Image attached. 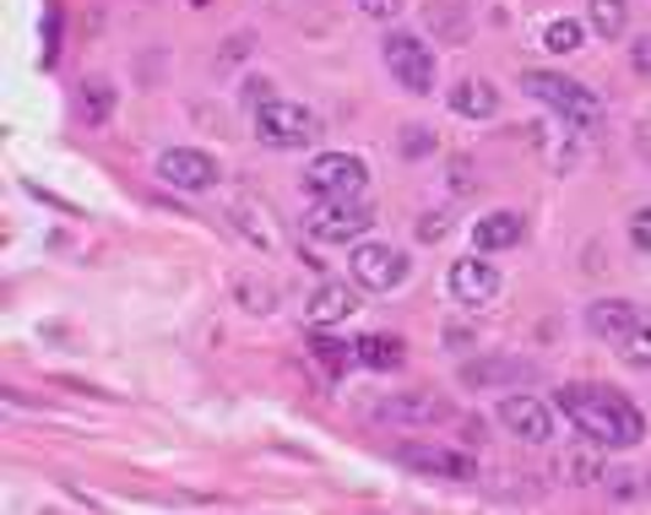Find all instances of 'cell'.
I'll list each match as a JSON object with an SVG mask.
<instances>
[{"label":"cell","instance_id":"1","mask_svg":"<svg viewBox=\"0 0 651 515\" xmlns=\"http://www.w3.org/2000/svg\"><path fill=\"white\" fill-rule=\"evenodd\" d=\"M554 407L581 429L586 440H597V446L630 451V446L647 440V418H641V407H636L625 390H613V386H565L559 396H554Z\"/></svg>","mask_w":651,"mask_h":515},{"label":"cell","instance_id":"2","mask_svg":"<svg viewBox=\"0 0 651 515\" xmlns=\"http://www.w3.org/2000/svg\"><path fill=\"white\" fill-rule=\"evenodd\" d=\"M521 93H532L537 104H548L559 120H570V126H591L597 115H602V98L586 87V82H570V76H559V71H521Z\"/></svg>","mask_w":651,"mask_h":515},{"label":"cell","instance_id":"3","mask_svg":"<svg viewBox=\"0 0 651 515\" xmlns=\"http://www.w3.org/2000/svg\"><path fill=\"white\" fill-rule=\"evenodd\" d=\"M370 228H375V212H370V201H359V195H348V201H316V206L305 212V234L321 239V245L364 239Z\"/></svg>","mask_w":651,"mask_h":515},{"label":"cell","instance_id":"4","mask_svg":"<svg viewBox=\"0 0 651 515\" xmlns=\"http://www.w3.org/2000/svg\"><path fill=\"white\" fill-rule=\"evenodd\" d=\"M364 185H370V169L353 152H321V158L305 163V191L316 195V201H348V195H359Z\"/></svg>","mask_w":651,"mask_h":515},{"label":"cell","instance_id":"5","mask_svg":"<svg viewBox=\"0 0 651 515\" xmlns=\"http://www.w3.org/2000/svg\"><path fill=\"white\" fill-rule=\"evenodd\" d=\"M316 130H321V120H316L305 104H294V98H260L256 136L266 147H310Z\"/></svg>","mask_w":651,"mask_h":515},{"label":"cell","instance_id":"6","mask_svg":"<svg viewBox=\"0 0 651 515\" xmlns=\"http://www.w3.org/2000/svg\"><path fill=\"white\" fill-rule=\"evenodd\" d=\"M396 461L413 466V472H424V478H446V483H472L478 478V461L472 455L451 451V446H429V440H402Z\"/></svg>","mask_w":651,"mask_h":515},{"label":"cell","instance_id":"7","mask_svg":"<svg viewBox=\"0 0 651 515\" xmlns=\"http://www.w3.org/2000/svg\"><path fill=\"white\" fill-rule=\"evenodd\" d=\"M381 55H386V71L407 93H429V87H435V50H424V39L391 33L386 44H381Z\"/></svg>","mask_w":651,"mask_h":515},{"label":"cell","instance_id":"8","mask_svg":"<svg viewBox=\"0 0 651 515\" xmlns=\"http://www.w3.org/2000/svg\"><path fill=\"white\" fill-rule=\"evenodd\" d=\"M348 271H353L359 288H370V293H391V288L407 282V256L391 250V245H353Z\"/></svg>","mask_w":651,"mask_h":515},{"label":"cell","instance_id":"9","mask_svg":"<svg viewBox=\"0 0 651 515\" xmlns=\"http://www.w3.org/2000/svg\"><path fill=\"white\" fill-rule=\"evenodd\" d=\"M500 423H505L516 440H526V446H548V440H554V412H548L543 396H521V390L500 396Z\"/></svg>","mask_w":651,"mask_h":515},{"label":"cell","instance_id":"10","mask_svg":"<svg viewBox=\"0 0 651 515\" xmlns=\"http://www.w3.org/2000/svg\"><path fill=\"white\" fill-rule=\"evenodd\" d=\"M456 380L467 390H521L537 380V364H526V358H472V364H461Z\"/></svg>","mask_w":651,"mask_h":515},{"label":"cell","instance_id":"11","mask_svg":"<svg viewBox=\"0 0 651 515\" xmlns=\"http://www.w3.org/2000/svg\"><path fill=\"white\" fill-rule=\"evenodd\" d=\"M158 180L163 185H174V191H212L217 185V163L206 158V152H195V147H169L163 158H158Z\"/></svg>","mask_w":651,"mask_h":515},{"label":"cell","instance_id":"12","mask_svg":"<svg viewBox=\"0 0 651 515\" xmlns=\"http://www.w3.org/2000/svg\"><path fill=\"white\" fill-rule=\"evenodd\" d=\"M494 293H500V266H489L483 250H472V256H461L451 266V299L456 304L478 310V304H489Z\"/></svg>","mask_w":651,"mask_h":515},{"label":"cell","instance_id":"13","mask_svg":"<svg viewBox=\"0 0 651 515\" xmlns=\"http://www.w3.org/2000/svg\"><path fill=\"white\" fill-rule=\"evenodd\" d=\"M375 418L381 423H440V418H451V401L429 396V390H402V396L375 401Z\"/></svg>","mask_w":651,"mask_h":515},{"label":"cell","instance_id":"14","mask_svg":"<svg viewBox=\"0 0 651 515\" xmlns=\"http://www.w3.org/2000/svg\"><path fill=\"white\" fill-rule=\"evenodd\" d=\"M636 315H641V310H636L630 299H597V304L586 310V331H591L597 342H613V347H619L625 331L636 325Z\"/></svg>","mask_w":651,"mask_h":515},{"label":"cell","instance_id":"15","mask_svg":"<svg viewBox=\"0 0 651 515\" xmlns=\"http://www.w3.org/2000/svg\"><path fill=\"white\" fill-rule=\"evenodd\" d=\"M446 104H451V115H461V120H494L500 115V93L489 82H478V76H461L451 93H446Z\"/></svg>","mask_w":651,"mask_h":515},{"label":"cell","instance_id":"16","mask_svg":"<svg viewBox=\"0 0 651 515\" xmlns=\"http://www.w3.org/2000/svg\"><path fill=\"white\" fill-rule=\"evenodd\" d=\"M521 234H526V223H521L516 212H489V217H478L472 223V250H511L521 245Z\"/></svg>","mask_w":651,"mask_h":515},{"label":"cell","instance_id":"17","mask_svg":"<svg viewBox=\"0 0 651 515\" xmlns=\"http://www.w3.org/2000/svg\"><path fill=\"white\" fill-rule=\"evenodd\" d=\"M305 315L316 325H337V321H348V315H359V288H348V282H321Z\"/></svg>","mask_w":651,"mask_h":515},{"label":"cell","instance_id":"18","mask_svg":"<svg viewBox=\"0 0 651 515\" xmlns=\"http://www.w3.org/2000/svg\"><path fill=\"white\" fill-rule=\"evenodd\" d=\"M76 115H82L87 126H109V115H115V87H109L104 76H87V82L76 87Z\"/></svg>","mask_w":651,"mask_h":515},{"label":"cell","instance_id":"19","mask_svg":"<svg viewBox=\"0 0 651 515\" xmlns=\"http://www.w3.org/2000/svg\"><path fill=\"white\" fill-rule=\"evenodd\" d=\"M586 17L602 39H619L630 28V0H586Z\"/></svg>","mask_w":651,"mask_h":515},{"label":"cell","instance_id":"20","mask_svg":"<svg viewBox=\"0 0 651 515\" xmlns=\"http://www.w3.org/2000/svg\"><path fill=\"white\" fill-rule=\"evenodd\" d=\"M353 353H359V364H370V369H396V364H402V342H396V336H381V331H375V336H359Z\"/></svg>","mask_w":651,"mask_h":515},{"label":"cell","instance_id":"21","mask_svg":"<svg viewBox=\"0 0 651 515\" xmlns=\"http://www.w3.org/2000/svg\"><path fill=\"white\" fill-rule=\"evenodd\" d=\"M619 358H625L630 369H651V315H647V310H641V315H636V325L625 331Z\"/></svg>","mask_w":651,"mask_h":515},{"label":"cell","instance_id":"22","mask_svg":"<svg viewBox=\"0 0 651 515\" xmlns=\"http://www.w3.org/2000/svg\"><path fill=\"white\" fill-rule=\"evenodd\" d=\"M543 50H554V55H570V50H581V22H570V17L548 22V28H543Z\"/></svg>","mask_w":651,"mask_h":515},{"label":"cell","instance_id":"23","mask_svg":"<svg viewBox=\"0 0 651 515\" xmlns=\"http://www.w3.org/2000/svg\"><path fill=\"white\" fill-rule=\"evenodd\" d=\"M310 353L321 358L326 369H348V364L359 358V353H353L348 342H337V336H310Z\"/></svg>","mask_w":651,"mask_h":515},{"label":"cell","instance_id":"24","mask_svg":"<svg viewBox=\"0 0 651 515\" xmlns=\"http://www.w3.org/2000/svg\"><path fill=\"white\" fill-rule=\"evenodd\" d=\"M239 299H245V310H250V315H266V310H271V304H277V288H271V282H266V277H239Z\"/></svg>","mask_w":651,"mask_h":515},{"label":"cell","instance_id":"25","mask_svg":"<svg viewBox=\"0 0 651 515\" xmlns=\"http://www.w3.org/2000/svg\"><path fill=\"white\" fill-rule=\"evenodd\" d=\"M429 28H446V39H467V22H456L446 0H429Z\"/></svg>","mask_w":651,"mask_h":515},{"label":"cell","instance_id":"26","mask_svg":"<svg viewBox=\"0 0 651 515\" xmlns=\"http://www.w3.org/2000/svg\"><path fill=\"white\" fill-rule=\"evenodd\" d=\"M630 245H636V250H647V256H651V201H647V206H636V212H630Z\"/></svg>","mask_w":651,"mask_h":515},{"label":"cell","instance_id":"27","mask_svg":"<svg viewBox=\"0 0 651 515\" xmlns=\"http://www.w3.org/2000/svg\"><path fill=\"white\" fill-rule=\"evenodd\" d=\"M55 55H61V6L44 11V65H55Z\"/></svg>","mask_w":651,"mask_h":515},{"label":"cell","instance_id":"28","mask_svg":"<svg viewBox=\"0 0 651 515\" xmlns=\"http://www.w3.org/2000/svg\"><path fill=\"white\" fill-rule=\"evenodd\" d=\"M234 217H239L245 239H256L260 250H271V234H266V228H256V212H250V201H234Z\"/></svg>","mask_w":651,"mask_h":515},{"label":"cell","instance_id":"29","mask_svg":"<svg viewBox=\"0 0 651 515\" xmlns=\"http://www.w3.org/2000/svg\"><path fill=\"white\" fill-rule=\"evenodd\" d=\"M402 152H407V158H424V152H435V136L424 126H407L402 130Z\"/></svg>","mask_w":651,"mask_h":515},{"label":"cell","instance_id":"30","mask_svg":"<svg viewBox=\"0 0 651 515\" xmlns=\"http://www.w3.org/2000/svg\"><path fill=\"white\" fill-rule=\"evenodd\" d=\"M630 71H636V76H651V33H641V39L630 44Z\"/></svg>","mask_w":651,"mask_h":515},{"label":"cell","instance_id":"31","mask_svg":"<svg viewBox=\"0 0 651 515\" xmlns=\"http://www.w3.org/2000/svg\"><path fill=\"white\" fill-rule=\"evenodd\" d=\"M418 239H424V245L446 239V217H440V212H424V217H418Z\"/></svg>","mask_w":651,"mask_h":515},{"label":"cell","instance_id":"32","mask_svg":"<svg viewBox=\"0 0 651 515\" xmlns=\"http://www.w3.org/2000/svg\"><path fill=\"white\" fill-rule=\"evenodd\" d=\"M602 483L613 489V500H636V478H630V472H608Z\"/></svg>","mask_w":651,"mask_h":515},{"label":"cell","instance_id":"33","mask_svg":"<svg viewBox=\"0 0 651 515\" xmlns=\"http://www.w3.org/2000/svg\"><path fill=\"white\" fill-rule=\"evenodd\" d=\"M359 11H370V17H396L402 11V0H353Z\"/></svg>","mask_w":651,"mask_h":515},{"label":"cell","instance_id":"34","mask_svg":"<svg viewBox=\"0 0 651 515\" xmlns=\"http://www.w3.org/2000/svg\"><path fill=\"white\" fill-rule=\"evenodd\" d=\"M636 152L651 163V120H641V126H636Z\"/></svg>","mask_w":651,"mask_h":515}]
</instances>
